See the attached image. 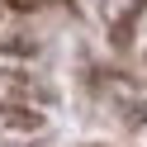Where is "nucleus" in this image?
<instances>
[{"instance_id":"1","label":"nucleus","mask_w":147,"mask_h":147,"mask_svg":"<svg viewBox=\"0 0 147 147\" xmlns=\"http://www.w3.org/2000/svg\"><path fill=\"white\" fill-rule=\"evenodd\" d=\"M43 123H48V119L38 114V109L33 105H5L0 109V128H5V133H43Z\"/></svg>"},{"instance_id":"2","label":"nucleus","mask_w":147,"mask_h":147,"mask_svg":"<svg viewBox=\"0 0 147 147\" xmlns=\"http://www.w3.org/2000/svg\"><path fill=\"white\" fill-rule=\"evenodd\" d=\"M10 5H19V10H38V5H48V0H10Z\"/></svg>"}]
</instances>
